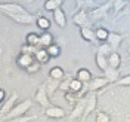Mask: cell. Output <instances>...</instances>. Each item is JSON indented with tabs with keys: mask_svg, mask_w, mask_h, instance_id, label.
Listing matches in <instances>:
<instances>
[{
	"mask_svg": "<svg viewBox=\"0 0 130 122\" xmlns=\"http://www.w3.org/2000/svg\"><path fill=\"white\" fill-rule=\"evenodd\" d=\"M0 10H2V14L8 15L9 18H12L15 23H19V24H31V23H34V16L30 12H27L25 8H22L21 5L2 2L0 3Z\"/></svg>",
	"mask_w": 130,
	"mask_h": 122,
	"instance_id": "cell-1",
	"label": "cell"
},
{
	"mask_svg": "<svg viewBox=\"0 0 130 122\" xmlns=\"http://www.w3.org/2000/svg\"><path fill=\"white\" fill-rule=\"evenodd\" d=\"M31 104H32L31 100H24L22 103H18V104H16V106L8 113V116H6V118H9V119H16V118L22 116V115H24L25 112L31 107ZM6 118H5V119H6Z\"/></svg>",
	"mask_w": 130,
	"mask_h": 122,
	"instance_id": "cell-2",
	"label": "cell"
},
{
	"mask_svg": "<svg viewBox=\"0 0 130 122\" xmlns=\"http://www.w3.org/2000/svg\"><path fill=\"white\" fill-rule=\"evenodd\" d=\"M47 90H46V86L44 85H41L40 88L37 90V94H36V101L39 103V104H41L43 107H46V109H49L50 106V100L47 98Z\"/></svg>",
	"mask_w": 130,
	"mask_h": 122,
	"instance_id": "cell-3",
	"label": "cell"
},
{
	"mask_svg": "<svg viewBox=\"0 0 130 122\" xmlns=\"http://www.w3.org/2000/svg\"><path fill=\"white\" fill-rule=\"evenodd\" d=\"M36 61V57L34 55H25V54H19V57L16 58V64L19 65L21 69H28L30 65Z\"/></svg>",
	"mask_w": 130,
	"mask_h": 122,
	"instance_id": "cell-4",
	"label": "cell"
},
{
	"mask_svg": "<svg viewBox=\"0 0 130 122\" xmlns=\"http://www.w3.org/2000/svg\"><path fill=\"white\" fill-rule=\"evenodd\" d=\"M44 113H46V116L52 118V119H61V118L65 116V110L59 106H52V107H49V109H46Z\"/></svg>",
	"mask_w": 130,
	"mask_h": 122,
	"instance_id": "cell-5",
	"label": "cell"
},
{
	"mask_svg": "<svg viewBox=\"0 0 130 122\" xmlns=\"http://www.w3.org/2000/svg\"><path fill=\"white\" fill-rule=\"evenodd\" d=\"M75 79H78L80 82H83V83H90V82L93 81L92 79V73H90L89 69H78V72H77V74H75Z\"/></svg>",
	"mask_w": 130,
	"mask_h": 122,
	"instance_id": "cell-6",
	"label": "cell"
},
{
	"mask_svg": "<svg viewBox=\"0 0 130 122\" xmlns=\"http://www.w3.org/2000/svg\"><path fill=\"white\" fill-rule=\"evenodd\" d=\"M50 45H53V36H52V33L49 31H43L40 34V48H44L47 49Z\"/></svg>",
	"mask_w": 130,
	"mask_h": 122,
	"instance_id": "cell-7",
	"label": "cell"
},
{
	"mask_svg": "<svg viewBox=\"0 0 130 122\" xmlns=\"http://www.w3.org/2000/svg\"><path fill=\"white\" fill-rule=\"evenodd\" d=\"M108 83H109V81H108L106 77H95V79L89 83V90L96 91V90H99V88H104Z\"/></svg>",
	"mask_w": 130,
	"mask_h": 122,
	"instance_id": "cell-8",
	"label": "cell"
},
{
	"mask_svg": "<svg viewBox=\"0 0 130 122\" xmlns=\"http://www.w3.org/2000/svg\"><path fill=\"white\" fill-rule=\"evenodd\" d=\"M96 64L98 67L102 70V72H106L109 69V64H108V57L102 52H98L96 54Z\"/></svg>",
	"mask_w": 130,
	"mask_h": 122,
	"instance_id": "cell-9",
	"label": "cell"
},
{
	"mask_svg": "<svg viewBox=\"0 0 130 122\" xmlns=\"http://www.w3.org/2000/svg\"><path fill=\"white\" fill-rule=\"evenodd\" d=\"M53 19H55V23H56L59 27H62V28L67 25V16H65V12L61 8L56 9V10L53 12Z\"/></svg>",
	"mask_w": 130,
	"mask_h": 122,
	"instance_id": "cell-10",
	"label": "cell"
},
{
	"mask_svg": "<svg viewBox=\"0 0 130 122\" xmlns=\"http://www.w3.org/2000/svg\"><path fill=\"white\" fill-rule=\"evenodd\" d=\"M25 42H27V45H30V46H36V48H40L39 45H40V34H37V33H28L27 34V37H25Z\"/></svg>",
	"mask_w": 130,
	"mask_h": 122,
	"instance_id": "cell-11",
	"label": "cell"
},
{
	"mask_svg": "<svg viewBox=\"0 0 130 122\" xmlns=\"http://www.w3.org/2000/svg\"><path fill=\"white\" fill-rule=\"evenodd\" d=\"M108 64H109V67L111 69H118L120 67V64H121V57L117 54V52H111L109 55H108Z\"/></svg>",
	"mask_w": 130,
	"mask_h": 122,
	"instance_id": "cell-12",
	"label": "cell"
},
{
	"mask_svg": "<svg viewBox=\"0 0 130 122\" xmlns=\"http://www.w3.org/2000/svg\"><path fill=\"white\" fill-rule=\"evenodd\" d=\"M49 60H50V55H49L47 49L40 48L37 51V54H36V61H39L40 64H46V63H49Z\"/></svg>",
	"mask_w": 130,
	"mask_h": 122,
	"instance_id": "cell-13",
	"label": "cell"
},
{
	"mask_svg": "<svg viewBox=\"0 0 130 122\" xmlns=\"http://www.w3.org/2000/svg\"><path fill=\"white\" fill-rule=\"evenodd\" d=\"M62 3H64L62 0H46L44 5H43V8H44V10H52V12H55L56 9L61 8Z\"/></svg>",
	"mask_w": 130,
	"mask_h": 122,
	"instance_id": "cell-14",
	"label": "cell"
},
{
	"mask_svg": "<svg viewBox=\"0 0 130 122\" xmlns=\"http://www.w3.org/2000/svg\"><path fill=\"white\" fill-rule=\"evenodd\" d=\"M121 40H123V36L117 34V33H111L106 42H108L109 48H118V46H120V43H121Z\"/></svg>",
	"mask_w": 130,
	"mask_h": 122,
	"instance_id": "cell-15",
	"label": "cell"
},
{
	"mask_svg": "<svg viewBox=\"0 0 130 122\" xmlns=\"http://www.w3.org/2000/svg\"><path fill=\"white\" fill-rule=\"evenodd\" d=\"M74 23H75V25H81V28H84V25L87 24V14H86V10H80L78 14H75Z\"/></svg>",
	"mask_w": 130,
	"mask_h": 122,
	"instance_id": "cell-16",
	"label": "cell"
},
{
	"mask_svg": "<svg viewBox=\"0 0 130 122\" xmlns=\"http://www.w3.org/2000/svg\"><path fill=\"white\" fill-rule=\"evenodd\" d=\"M65 76L62 67H52L50 72H49V77L50 79H55V81H61L62 77Z\"/></svg>",
	"mask_w": 130,
	"mask_h": 122,
	"instance_id": "cell-17",
	"label": "cell"
},
{
	"mask_svg": "<svg viewBox=\"0 0 130 122\" xmlns=\"http://www.w3.org/2000/svg\"><path fill=\"white\" fill-rule=\"evenodd\" d=\"M80 34H81V37H83L84 40H87V42H92V40H95V39H96V34H95V31H93L92 28H87V27L81 28Z\"/></svg>",
	"mask_w": 130,
	"mask_h": 122,
	"instance_id": "cell-18",
	"label": "cell"
},
{
	"mask_svg": "<svg viewBox=\"0 0 130 122\" xmlns=\"http://www.w3.org/2000/svg\"><path fill=\"white\" fill-rule=\"evenodd\" d=\"M95 34H96V39H98L99 42H106L111 33L108 31L106 28H104V27H99L96 31H95Z\"/></svg>",
	"mask_w": 130,
	"mask_h": 122,
	"instance_id": "cell-19",
	"label": "cell"
},
{
	"mask_svg": "<svg viewBox=\"0 0 130 122\" xmlns=\"http://www.w3.org/2000/svg\"><path fill=\"white\" fill-rule=\"evenodd\" d=\"M36 24H37V27H39L40 30L47 31L49 27H50V21H49L46 16H39V18H37V21H36Z\"/></svg>",
	"mask_w": 130,
	"mask_h": 122,
	"instance_id": "cell-20",
	"label": "cell"
},
{
	"mask_svg": "<svg viewBox=\"0 0 130 122\" xmlns=\"http://www.w3.org/2000/svg\"><path fill=\"white\" fill-rule=\"evenodd\" d=\"M40 48H36V46H30V45H22L21 46V54H25V55H34L36 57V54H37V51Z\"/></svg>",
	"mask_w": 130,
	"mask_h": 122,
	"instance_id": "cell-21",
	"label": "cell"
},
{
	"mask_svg": "<svg viewBox=\"0 0 130 122\" xmlns=\"http://www.w3.org/2000/svg\"><path fill=\"white\" fill-rule=\"evenodd\" d=\"M104 77H106L109 82L118 81V79H117V77H118V72H117L115 69H111V67H109L106 72H104Z\"/></svg>",
	"mask_w": 130,
	"mask_h": 122,
	"instance_id": "cell-22",
	"label": "cell"
},
{
	"mask_svg": "<svg viewBox=\"0 0 130 122\" xmlns=\"http://www.w3.org/2000/svg\"><path fill=\"white\" fill-rule=\"evenodd\" d=\"M83 82H80L78 79H71V85H70V91L73 92H80L81 88H83Z\"/></svg>",
	"mask_w": 130,
	"mask_h": 122,
	"instance_id": "cell-23",
	"label": "cell"
},
{
	"mask_svg": "<svg viewBox=\"0 0 130 122\" xmlns=\"http://www.w3.org/2000/svg\"><path fill=\"white\" fill-rule=\"evenodd\" d=\"M47 52L49 55H50V58L52 57H59V54H61V48L58 46L56 43H53V45H50L47 48Z\"/></svg>",
	"mask_w": 130,
	"mask_h": 122,
	"instance_id": "cell-24",
	"label": "cell"
},
{
	"mask_svg": "<svg viewBox=\"0 0 130 122\" xmlns=\"http://www.w3.org/2000/svg\"><path fill=\"white\" fill-rule=\"evenodd\" d=\"M40 67H41V64L39 63V61H34L28 69H27V73H30V74H34V73H39L40 72Z\"/></svg>",
	"mask_w": 130,
	"mask_h": 122,
	"instance_id": "cell-25",
	"label": "cell"
},
{
	"mask_svg": "<svg viewBox=\"0 0 130 122\" xmlns=\"http://www.w3.org/2000/svg\"><path fill=\"white\" fill-rule=\"evenodd\" d=\"M61 81H55V79H50V81L47 82V92H53L55 91V88H58V86H61V83H59Z\"/></svg>",
	"mask_w": 130,
	"mask_h": 122,
	"instance_id": "cell-26",
	"label": "cell"
},
{
	"mask_svg": "<svg viewBox=\"0 0 130 122\" xmlns=\"http://www.w3.org/2000/svg\"><path fill=\"white\" fill-rule=\"evenodd\" d=\"M95 104H96V97H92L89 100V103H87V106H86V110H84V116L89 113L90 110H93L95 109Z\"/></svg>",
	"mask_w": 130,
	"mask_h": 122,
	"instance_id": "cell-27",
	"label": "cell"
},
{
	"mask_svg": "<svg viewBox=\"0 0 130 122\" xmlns=\"http://www.w3.org/2000/svg\"><path fill=\"white\" fill-rule=\"evenodd\" d=\"M96 122H109V116L105 112H99L96 115Z\"/></svg>",
	"mask_w": 130,
	"mask_h": 122,
	"instance_id": "cell-28",
	"label": "cell"
},
{
	"mask_svg": "<svg viewBox=\"0 0 130 122\" xmlns=\"http://www.w3.org/2000/svg\"><path fill=\"white\" fill-rule=\"evenodd\" d=\"M117 83H118V85H124V86H130V74L120 77V79L117 81Z\"/></svg>",
	"mask_w": 130,
	"mask_h": 122,
	"instance_id": "cell-29",
	"label": "cell"
},
{
	"mask_svg": "<svg viewBox=\"0 0 130 122\" xmlns=\"http://www.w3.org/2000/svg\"><path fill=\"white\" fill-rule=\"evenodd\" d=\"M31 119H32L31 116H21V118L12 119V121H9V122H28V121H31Z\"/></svg>",
	"mask_w": 130,
	"mask_h": 122,
	"instance_id": "cell-30",
	"label": "cell"
},
{
	"mask_svg": "<svg viewBox=\"0 0 130 122\" xmlns=\"http://www.w3.org/2000/svg\"><path fill=\"white\" fill-rule=\"evenodd\" d=\"M5 97H6V91L0 90V103H2V104H3V101H5Z\"/></svg>",
	"mask_w": 130,
	"mask_h": 122,
	"instance_id": "cell-31",
	"label": "cell"
},
{
	"mask_svg": "<svg viewBox=\"0 0 130 122\" xmlns=\"http://www.w3.org/2000/svg\"><path fill=\"white\" fill-rule=\"evenodd\" d=\"M127 54H129V58H130V46H129V49H127Z\"/></svg>",
	"mask_w": 130,
	"mask_h": 122,
	"instance_id": "cell-32",
	"label": "cell"
}]
</instances>
